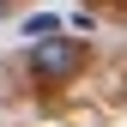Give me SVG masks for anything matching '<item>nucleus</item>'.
<instances>
[{
    "label": "nucleus",
    "mask_w": 127,
    "mask_h": 127,
    "mask_svg": "<svg viewBox=\"0 0 127 127\" xmlns=\"http://www.w3.org/2000/svg\"><path fill=\"white\" fill-rule=\"evenodd\" d=\"M79 67H85V49H79L73 36H61V30H55V36H36V42H30V73H36V79H49V85L73 79Z\"/></svg>",
    "instance_id": "1"
}]
</instances>
